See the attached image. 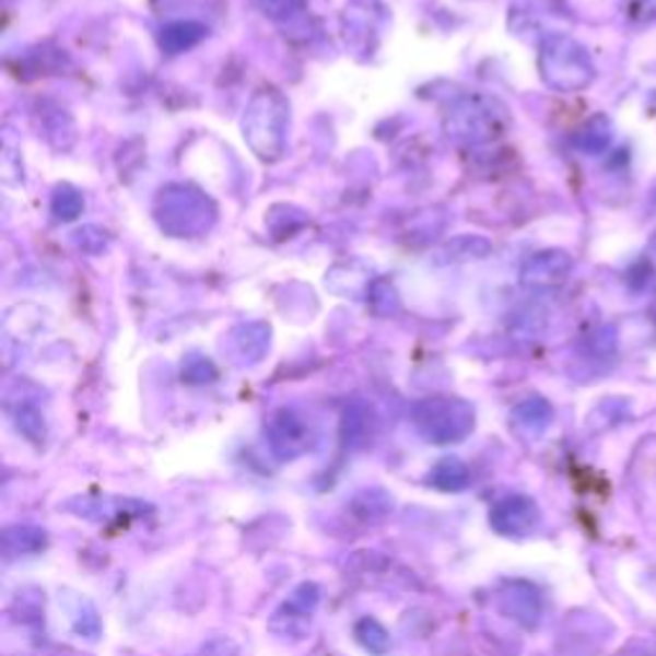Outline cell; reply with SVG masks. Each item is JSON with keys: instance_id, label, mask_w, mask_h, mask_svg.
I'll return each instance as SVG.
<instances>
[{"instance_id": "obj_21", "label": "cell", "mask_w": 656, "mask_h": 656, "mask_svg": "<svg viewBox=\"0 0 656 656\" xmlns=\"http://www.w3.org/2000/svg\"><path fill=\"white\" fill-rule=\"evenodd\" d=\"M354 636L364 648H367L370 654L385 656L387 652H390V633H387L385 625L375 621V618L367 616V618H362V621H356Z\"/></svg>"}, {"instance_id": "obj_2", "label": "cell", "mask_w": 656, "mask_h": 656, "mask_svg": "<svg viewBox=\"0 0 656 656\" xmlns=\"http://www.w3.org/2000/svg\"><path fill=\"white\" fill-rule=\"evenodd\" d=\"M246 147L262 162H278L288 149L290 101L274 85H262L246 103L242 116Z\"/></svg>"}, {"instance_id": "obj_23", "label": "cell", "mask_w": 656, "mask_h": 656, "mask_svg": "<svg viewBox=\"0 0 656 656\" xmlns=\"http://www.w3.org/2000/svg\"><path fill=\"white\" fill-rule=\"evenodd\" d=\"M219 377V370H215V364L208 360L203 354H190L185 356L183 362V379L190 385H206L213 383V379Z\"/></svg>"}, {"instance_id": "obj_25", "label": "cell", "mask_w": 656, "mask_h": 656, "mask_svg": "<svg viewBox=\"0 0 656 656\" xmlns=\"http://www.w3.org/2000/svg\"><path fill=\"white\" fill-rule=\"evenodd\" d=\"M72 625H74V631L82 633V636L98 639L101 621H98V616H95L91 602L78 600V610H72Z\"/></svg>"}, {"instance_id": "obj_20", "label": "cell", "mask_w": 656, "mask_h": 656, "mask_svg": "<svg viewBox=\"0 0 656 656\" xmlns=\"http://www.w3.org/2000/svg\"><path fill=\"white\" fill-rule=\"evenodd\" d=\"M469 480H472V477H469V467L457 457H444L442 461H436V467L431 469L429 477V482L442 492L465 490L469 488Z\"/></svg>"}, {"instance_id": "obj_19", "label": "cell", "mask_w": 656, "mask_h": 656, "mask_svg": "<svg viewBox=\"0 0 656 656\" xmlns=\"http://www.w3.org/2000/svg\"><path fill=\"white\" fill-rule=\"evenodd\" d=\"M393 497L385 490H362L352 501V513L364 524H383L393 513Z\"/></svg>"}, {"instance_id": "obj_22", "label": "cell", "mask_w": 656, "mask_h": 656, "mask_svg": "<svg viewBox=\"0 0 656 656\" xmlns=\"http://www.w3.org/2000/svg\"><path fill=\"white\" fill-rule=\"evenodd\" d=\"M82 208H85V200H82V192L72 185H57L55 192H51V213H55L57 221H74L78 215H82Z\"/></svg>"}, {"instance_id": "obj_28", "label": "cell", "mask_w": 656, "mask_h": 656, "mask_svg": "<svg viewBox=\"0 0 656 656\" xmlns=\"http://www.w3.org/2000/svg\"><path fill=\"white\" fill-rule=\"evenodd\" d=\"M633 16H636V21H654L656 0H636V3H633Z\"/></svg>"}, {"instance_id": "obj_14", "label": "cell", "mask_w": 656, "mask_h": 656, "mask_svg": "<svg viewBox=\"0 0 656 656\" xmlns=\"http://www.w3.org/2000/svg\"><path fill=\"white\" fill-rule=\"evenodd\" d=\"M551 421H554V408H551V402L541 398V395H531V398L520 400L518 406L513 408V423H516V429L526 436H541L543 431L551 426Z\"/></svg>"}, {"instance_id": "obj_24", "label": "cell", "mask_w": 656, "mask_h": 656, "mask_svg": "<svg viewBox=\"0 0 656 656\" xmlns=\"http://www.w3.org/2000/svg\"><path fill=\"white\" fill-rule=\"evenodd\" d=\"M72 242L80 251H85V255H103V251L108 249L110 236L108 231H103L101 226H82L72 234Z\"/></svg>"}, {"instance_id": "obj_10", "label": "cell", "mask_w": 656, "mask_h": 656, "mask_svg": "<svg viewBox=\"0 0 656 656\" xmlns=\"http://www.w3.org/2000/svg\"><path fill=\"white\" fill-rule=\"evenodd\" d=\"M541 513L534 497L528 495H508L497 501L490 511V526L501 536H528L539 526Z\"/></svg>"}, {"instance_id": "obj_13", "label": "cell", "mask_w": 656, "mask_h": 656, "mask_svg": "<svg viewBox=\"0 0 656 656\" xmlns=\"http://www.w3.org/2000/svg\"><path fill=\"white\" fill-rule=\"evenodd\" d=\"M492 255V244L488 236L480 234H461L446 242L438 249L436 262L438 265H467V262H480Z\"/></svg>"}, {"instance_id": "obj_5", "label": "cell", "mask_w": 656, "mask_h": 656, "mask_svg": "<svg viewBox=\"0 0 656 656\" xmlns=\"http://www.w3.org/2000/svg\"><path fill=\"white\" fill-rule=\"evenodd\" d=\"M410 421L429 444H459L472 434L475 408L461 398H426L410 410Z\"/></svg>"}, {"instance_id": "obj_12", "label": "cell", "mask_w": 656, "mask_h": 656, "mask_svg": "<svg viewBox=\"0 0 656 656\" xmlns=\"http://www.w3.org/2000/svg\"><path fill=\"white\" fill-rule=\"evenodd\" d=\"M379 21H383V9H377V0H364V9H360V0H352L344 11L347 44L364 51L375 49L367 39V32L379 34Z\"/></svg>"}, {"instance_id": "obj_17", "label": "cell", "mask_w": 656, "mask_h": 656, "mask_svg": "<svg viewBox=\"0 0 656 656\" xmlns=\"http://www.w3.org/2000/svg\"><path fill=\"white\" fill-rule=\"evenodd\" d=\"M208 36V26L198 24V21H175V24L164 26L160 34V44L167 55H183L198 47Z\"/></svg>"}, {"instance_id": "obj_26", "label": "cell", "mask_w": 656, "mask_h": 656, "mask_svg": "<svg viewBox=\"0 0 656 656\" xmlns=\"http://www.w3.org/2000/svg\"><path fill=\"white\" fill-rule=\"evenodd\" d=\"M379 303H385L383 316L398 311V293H395V288L387 280H375L370 285V305L375 311H379Z\"/></svg>"}, {"instance_id": "obj_16", "label": "cell", "mask_w": 656, "mask_h": 656, "mask_svg": "<svg viewBox=\"0 0 656 656\" xmlns=\"http://www.w3.org/2000/svg\"><path fill=\"white\" fill-rule=\"evenodd\" d=\"M613 124L606 114H595L587 118V121L579 126L577 133H574V144H577L579 152L585 154H602L606 149L613 144Z\"/></svg>"}, {"instance_id": "obj_4", "label": "cell", "mask_w": 656, "mask_h": 656, "mask_svg": "<svg viewBox=\"0 0 656 656\" xmlns=\"http://www.w3.org/2000/svg\"><path fill=\"white\" fill-rule=\"evenodd\" d=\"M539 72L557 93H579L593 85L595 62L583 44L566 34H549L539 49Z\"/></svg>"}, {"instance_id": "obj_6", "label": "cell", "mask_w": 656, "mask_h": 656, "mask_svg": "<svg viewBox=\"0 0 656 656\" xmlns=\"http://www.w3.org/2000/svg\"><path fill=\"white\" fill-rule=\"evenodd\" d=\"M316 436L318 431L313 426L311 415L297 408L274 410L272 419L267 421V444L282 461H293L308 454L316 446Z\"/></svg>"}, {"instance_id": "obj_18", "label": "cell", "mask_w": 656, "mask_h": 656, "mask_svg": "<svg viewBox=\"0 0 656 656\" xmlns=\"http://www.w3.org/2000/svg\"><path fill=\"white\" fill-rule=\"evenodd\" d=\"M9 413L13 423H16V429L28 438V442L42 444L44 438H47V421H44V413L36 402H32L28 398H19L16 402L9 400Z\"/></svg>"}, {"instance_id": "obj_11", "label": "cell", "mask_w": 656, "mask_h": 656, "mask_svg": "<svg viewBox=\"0 0 656 656\" xmlns=\"http://www.w3.org/2000/svg\"><path fill=\"white\" fill-rule=\"evenodd\" d=\"M497 606H501V610L511 618V621L524 625V629H536V625L541 623V616H543L541 595L534 585L520 583V579L503 585L501 595H497Z\"/></svg>"}, {"instance_id": "obj_3", "label": "cell", "mask_w": 656, "mask_h": 656, "mask_svg": "<svg viewBox=\"0 0 656 656\" xmlns=\"http://www.w3.org/2000/svg\"><path fill=\"white\" fill-rule=\"evenodd\" d=\"M219 219L213 198L196 185L169 183L154 198V221L173 238L206 236Z\"/></svg>"}, {"instance_id": "obj_27", "label": "cell", "mask_w": 656, "mask_h": 656, "mask_svg": "<svg viewBox=\"0 0 656 656\" xmlns=\"http://www.w3.org/2000/svg\"><path fill=\"white\" fill-rule=\"evenodd\" d=\"M255 3H257V9L262 11L267 19L282 21V19L293 16L295 11H301L305 0H255Z\"/></svg>"}, {"instance_id": "obj_7", "label": "cell", "mask_w": 656, "mask_h": 656, "mask_svg": "<svg viewBox=\"0 0 656 656\" xmlns=\"http://www.w3.org/2000/svg\"><path fill=\"white\" fill-rule=\"evenodd\" d=\"M574 259L564 249H541L531 255L520 267V285L526 290H554L570 280Z\"/></svg>"}, {"instance_id": "obj_15", "label": "cell", "mask_w": 656, "mask_h": 656, "mask_svg": "<svg viewBox=\"0 0 656 656\" xmlns=\"http://www.w3.org/2000/svg\"><path fill=\"white\" fill-rule=\"evenodd\" d=\"M3 554L13 557H32L47 547V531L39 526H9L0 536Z\"/></svg>"}, {"instance_id": "obj_9", "label": "cell", "mask_w": 656, "mask_h": 656, "mask_svg": "<svg viewBox=\"0 0 656 656\" xmlns=\"http://www.w3.org/2000/svg\"><path fill=\"white\" fill-rule=\"evenodd\" d=\"M318 600H320L318 585L313 583L297 585L295 590L288 595V600L274 610L270 625L278 633H282V636H295V639L305 636V629H308L311 618L316 613Z\"/></svg>"}, {"instance_id": "obj_1", "label": "cell", "mask_w": 656, "mask_h": 656, "mask_svg": "<svg viewBox=\"0 0 656 656\" xmlns=\"http://www.w3.org/2000/svg\"><path fill=\"white\" fill-rule=\"evenodd\" d=\"M511 129V110L488 93H461L444 114V133L454 144L484 147Z\"/></svg>"}, {"instance_id": "obj_8", "label": "cell", "mask_w": 656, "mask_h": 656, "mask_svg": "<svg viewBox=\"0 0 656 656\" xmlns=\"http://www.w3.org/2000/svg\"><path fill=\"white\" fill-rule=\"evenodd\" d=\"M272 344V328L265 320H244L229 331L223 352L236 367H255L265 360Z\"/></svg>"}]
</instances>
